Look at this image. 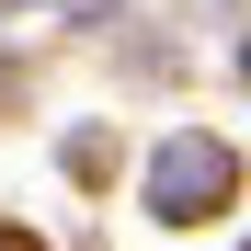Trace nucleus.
Listing matches in <instances>:
<instances>
[{
  "mask_svg": "<svg viewBox=\"0 0 251 251\" xmlns=\"http://www.w3.org/2000/svg\"><path fill=\"white\" fill-rule=\"evenodd\" d=\"M217 194H228V149L217 137H172V149H160V172H149V205H160V217H205Z\"/></svg>",
  "mask_w": 251,
  "mask_h": 251,
  "instance_id": "1",
  "label": "nucleus"
},
{
  "mask_svg": "<svg viewBox=\"0 0 251 251\" xmlns=\"http://www.w3.org/2000/svg\"><path fill=\"white\" fill-rule=\"evenodd\" d=\"M240 69H251V57H240Z\"/></svg>",
  "mask_w": 251,
  "mask_h": 251,
  "instance_id": "2",
  "label": "nucleus"
}]
</instances>
